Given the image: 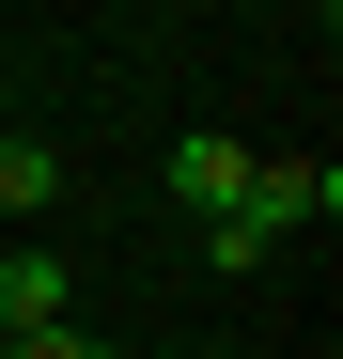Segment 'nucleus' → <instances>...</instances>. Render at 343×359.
Returning a JSON list of instances; mask_svg holds the SVG:
<instances>
[{"mask_svg": "<svg viewBox=\"0 0 343 359\" xmlns=\"http://www.w3.org/2000/svg\"><path fill=\"white\" fill-rule=\"evenodd\" d=\"M328 203H343V172H328V156H250V188H234V219L265 234V250H281V234H312Z\"/></svg>", "mask_w": 343, "mask_h": 359, "instance_id": "nucleus-1", "label": "nucleus"}, {"mask_svg": "<svg viewBox=\"0 0 343 359\" xmlns=\"http://www.w3.org/2000/svg\"><path fill=\"white\" fill-rule=\"evenodd\" d=\"M16 359H109V344H94V328H78V313H63V328H31V344H16Z\"/></svg>", "mask_w": 343, "mask_h": 359, "instance_id": "nucleus-5", "label": "nucleus"}, {"mask_svg": "<svg viewBox=\"0 0 343 359\" xmlns=\"http://www.w3.org/2000/svg\"><path fill=\"white\" fill-rule=\"evenodd\" d=\"M0 328H63V250H47V234H0Z\"/></svg>", "mask_w": 343, "mask_h": 359, "instance_id": "nucleus-2", "label": "nucleus"}, {"mask_svg": "<svg viewBox=\"0 0 343 359\" xmlns=\"http://www.w3.org/2000/svg\"><path fill=\"white\" fill-rule=\"evenodd\" d=\"M31 203H63V141L16 126V141H0V219H31Z\"/></svg>", "mask_w": 343, "mask_h": 359, "instance_id": "nucleus-4", "label": "nucleus"}, {"mask_svg": "<svg viewBox=\"0 0 343 359\" xmlns=\"http://www.w3.org/2000/svg\"><path fill=\"white\" fill-rule=\"evenodd\" d=\"M234 188H250V141H218V126H188V141H172V203L234 219Z\"/></svg>", "mask_w": 343, "mask_h": 359, "instance_id": "nucleus-3", "label": "nucleus"}]
</instances>
